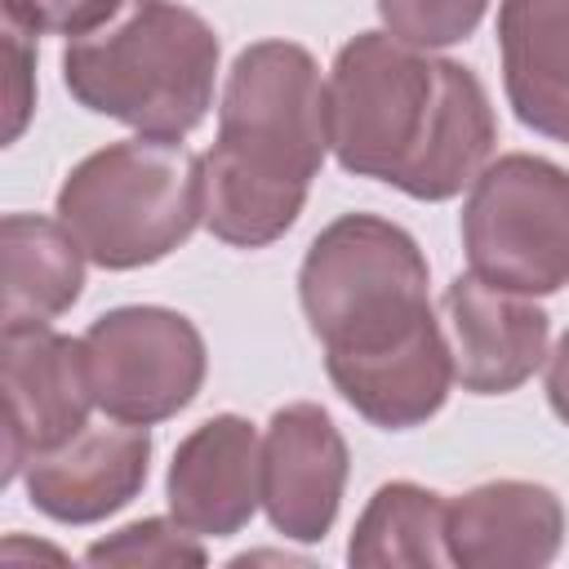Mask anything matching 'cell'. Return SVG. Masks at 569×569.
Returning a JSON list of instances; mask_svg holds the SVG:
<instances>
[{
    "mask_svg": "<svg viewBox=\"0 0 569 569\" xmlns=\"http://www.w3.org/2000/svg\"><path fill=\"white\" fill-rule=\"evenodd\" d=\"M31 67H36V44H31V31L13 18H4V71H9V84H4V142H13L31 116V102H36V84H31Z\"/></svg>",
    "mask_w": 569,
    "mask_h": 569,
    "instance_id": "obj_22",
    "label": "cell"
},
{
    "mask_svg": "<svg viewBox=\"0 0 569 569\" xmlns=\"http://www.w3.org/2000/svg\"><path fill=\"white\" fill-rule=\"evenodd\" d=\"M298 298L329 356L382 351L431 320L427 262L413 236L373 213H347L311 240Z\"/></svg>",
    "mask_w": 569,
    "mask_h": 569,
    "instance_id": "obj_4",
    "label": "cell"
},
{
    "mask_svg": "<svg viewBox=\"0 0 569 569\" xmlns=\"http://www.w3.org/2000/svg\"><path fill=\"white\" fill-rule=\"evenodd\" d=\"M218 36L173 0H129L120 22L62 53L71 98L142 138H182L213 102Z\"/></svg>",
    "mask_w": 569,
    "mask_h": 569,
    "instance_id": "obj_2",
    "label": "cell"
},
{
    "mask_svg": "<svg viewBox=\"0 0 569 569\" xmlns=\"http://www.w3.org/2000/svg\"><path fill=\"white\" fill-rule=\"evenodd\" d=\"M498 44L516 116L569 142V0H502Z\"/></svg>",
    "mask_w": 569,
    "mask_h": 569,
    "instance_id": "obj_15",
    "label": "cell"
},
{
    "mask_svg": "<svg viewBox=\"0 0 569 569\" xmlns=\"http://www.w3.org/2000/svg\"><path fill=\"white\" fill-rule=\"evenodd\" d=\"M84 360L98 409L116 422L151 427L187 409L204 382L196 325L164 307H116L89 325Z\"/></svg>",
    "mask_w": 569,
    "mask_h": 569,
    "instance_id": "obj_7",
    "label": "cell"
},
{
    "mask_svg": "<svg viewBox=\"0 0 569 569\" xmlns=\"http://www.w3.org/2000/svg\"><path fill=\"white\" fill-rule=\"evenodd\" d=\"M262 502V445L258 431L236 418L200 422L173 453L169 467V511L196 538H227L249 525Z\"/></svg>",
    "mask_w": 569,
    "mask_h": 569,
    "instance_id": "obj_11",
    "label": "cell"
},
{
    "mask_svg": "<svg viewBox=\"0 0 569 569\" xmlns=\"http://www.w3.org/2000/svg\"><path fill=\"white\" fill-rule=\"evenodd\" d=\"M325 102L338 164L396 187L431 133L440 107V58H422L396 36L365 31L338 49Z\"/></svg>",
    "mask_w": 569,
    "mask_h": 569,
    "instance_id": "obj_5",
    "label": "cell"
},
{
    "mask_svg": "<svg viewBox=\"0 0 569 569\" xmlns=\"http://www.w3.org/2000/svg\"><path fill=\"white\" fill-rule=\"evenodd\" d=\"M565 511L551 489L529 480H493L449 502V560L467 569H529L560 547Z\"/></svg>",
    "mask_w": 569,
    "mask_h": 569,
    "instance_id": "obj_13",
    "label": "cell"
},
{
    "mask_svg": "<svg viewBox=\"0 0 569 569\" xmlns=\"http://www.w3.org/2000/svg\"><path fill=\"white\" fill-rule=\"evenodd\" d=\"M329 147V102L302 44H249L222 89L218 142L200 156L204 222L218 240L258 249L293 227Z\"/></svg>",
    "mask_w": 569,
    "mask_h": 569,
    "instance_id": "obj_1",
    "label": "cell"
},
{
    "mask_svg": "<svg viewBox=\"0 0 569 569\" xmlns=\"http://www.w3.org/2000/svg\"><path fill=\"white\" fill-rule=\"evenodd\" d=\"M445 516L449 502L431 489L418 485H382L365 516L356 520L347 560L360 569H382V565H445L449 542H445Z\"/></svg>",
    "mask_w": 569,
    "mask_h": 569,
    "instance_id": "obj_18",
    "label": "cell"
},
{
    "mask_svg": "<svg viewBox=\"0 0 569 569\" xmlns=\"http://www.w3.org/2000/svg\"><path fill=\"white\" fill-rule=\"evenodd\" d=\"M347 445L320 405H289L262 440V507L284 538L316 542L338 516Z\"/></svg>",
    "mask_w": 569,
    "mask_h": 569,
    "instance_id": "obj_9",
    "label": "cell"
},
{
    "mask_svg": "<svg viewBox=\"0 0 569 569\" xmlns=\"http://www.w3.org/2000/svg\"><path fill=\"white\" fill-rule=\"evenodd\" d=\"M89 565H120V569H178V565H204V547L191 529L178 520H138L120 533L102 538L84 556Z\"/></svg>",
    "mask_w": 569,
    "mask_h": 569,
    "instance_id": "obj_19",
    "label": "cell"
},
{
    "mask_svg": "<svg viewBox=\"0 0 569 569\" xmlns=\"http://www.w3.org/2000/svg\"><path fill=\"white\" fill-rule=\"evenodd\" d=\"M493 138H498V124H493L485 84L467 67L440 58V107H436L431 133L396 187L413 200H449L467 182H476V173L493 151Z\"/></svg>",
    "mask_w": 569,
    "mask_h": 569,
    "instance_id": "obj_16",
    "label": "cell"
},
{
    "mask_svg": "<svg viewBox=\"0 0 569 569\" xmlns=\"http://www.w3.org/2000/svg\"><path fill=\"white\" fill-rule=\"evenodd\" d=\"M151 440L147 427H84L67 445L36 453L27 471L31 502L67 525H89L120 511L147 480Z\"/></svg>",
    "mask_w": 569,
    "mask_h": 569,
    "instance_id": "obj_12",
    "label": "cell"
},
{
    "mask_svg": "<svg viewBox=\"0 0 569 569\" xmlns=\"http://www.w3.org/2000/svg\"><path fill=\"white\" fill-rule=\"evenodd\" d=\"M4 373V480H13L36 453L67 445L89 427L93 382L84 342L62 338L49 320H4L0 347Z\"/></svg>",
    "mask_w": 569,
    "mask_h": 569,
    "instance_id": "obj_8",
    "label": "cell"
},
{
    "mask_svg": "<svg viewBox=\"0 0 569 569\" xmlns=\"http://www.w3.org/2000/svg\"><path fill=\"white\" fill-rule=\"evenodd\" d=\"M547 400L556 409V418L569 427V333L560 338L551 365H547Z\"/></svg>",
    "mask_w": 569,
    "mask_h": 569,
    "instance_id": "obj_23",
    "label": "cell"
},
{
    "mask_svg": "<svg viewBox=\"0 0 569 569\" xmlns=\"http://www.w3.org/2000/svg\"><path fill=\"white\" fill-rule=\"evenodd\" d=\"M445 320L453 378L476 396L516 391L547 356V311L480 276H458L445 289Z\"/></svg>",
    "mask_w": 569,
    "mask_h": 569,
    "instance_id": "obj_10",
    "label": "cell"
},
{
    "mask_svg": "<svg viewBox=\"0 0 569 569\" xmlns=\"http://www.w3.org/2000/svg\"><path fill=\"white\" fill-rule=\"evenodd\" d=\"M200 218V160L178 138L111 142L80 160L58 191V222L107 271L173 253Z\"/></svg>",
    "mask_w": 569,
    "mask_h": 569,
    "instance_id": "obj_3",
    "label": "cell"
},
{
    "mask_svg": "<svg viewBox=\"0 0 569 569\" xmlns=\"http://www.w3.org/2000/svg\"><path fill=\"white\" fill-rule=\"evenodd\" d=\"M124 0H4V18L22 22L31 36H89L102 27Z\"/></svg>",
    "mask_w": 569,
    "mask_h": 569,
    "instance_id": "obj_21",
    "label": "cell"
},
{
    "mask_svg": "<svg viewBox=\"0 0 569 569\" xmlns=\"http://www.w3.org/2000/svg\"><path fill=\"white\" fill-rule=\"evenodd\" d=\"M84 249L80 240L36 213H9L0 222V307L4 320H49L80 298L84 284Z\"/></svg>",
    "mask_w": 569,
    "mask_h": 569,
    "instance_id": "obj_17",
    "label": "cell"
},
{
    "mask_svg": "<svg viewBox=\"0 0 569 569\" xmlns=\"http://www.w3.org/2000/svg\"><path fill=\"white\" fill-rule=\"evenodd\" d=\"M489 0H378L387 31L409 49H445L476 31Z\"/></svg>",
    "mask_w": 569,
    "mask_h": 569,
    "instance_id": "obj_20",
    "label": "cell"
},
{
    "mask_svg": "<svg viewBox=\"0 0 569 569\" xmlns=\"http://www.w3.org/2000/svg\"><path fill=\"white\" fill-rule=\"evenodd\" d=\"M471 276L511 293L569 284V173L542 156H502L471 182L462 209Z\"/></svg>",
    "mask_w": 569,
    "mask_h": 569,
    "instance_id": "obj_6",
    "label": "cell"
},
{
    "mask_svg": "<svg viewBox=\"0 0 569 569\" xmlns=\"http://www.w3.org/2000/svg\"><path fill=\"white\" fill-rule=\"evenodd\" d=\"M325 365H329V378L342 391V400L387 431L427 422L445 405L449 382H453V351H449L436 316L382 351L325 356Z\"/></svg>",
    "mask_w": 569,
    "mask_h": 569,
    "instance_id": "obj_14",
    "label": "cell"
}]
</instances>
